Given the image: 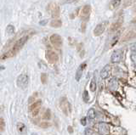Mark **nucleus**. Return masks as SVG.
<instances>
[{
	"instance_id": "obj_1",
	"label": "nucleus",
	"mask_w": 136,
	"mask_h": 135,
	"mask_svg": "<svg viewBox=\"0 0 136 135\" xmlns=\"http://www.w3.org/2000/svg\"><path fill=\"white\" fill-rule=\"evenodd\" d=\"M29 83V76L26 74H21L16 79V84L18 88L21 89H26Z\"/></svg>"
},
{
	"instance_id": "obj_2",
	"label": "nucleus",
	"mask_w": 136,
	"mask_h": 135,
	"mask_svg": "<svg viewBox=\"0 0 136 135\" xmlns=\"http://www.w3.org/2000/svg\"><path fill=\"white\" fill-rule=\"evenodd\" d=\"M29 36H23V37H20L19 39L15 41V43H14V45L12 46L14 49H15L17 52H19L21 49V48L24 46V44L26 43V41L28 40Z\"/></svg>"
},
{
	"instance_id": "obj_3",
	"label": "nucleus",
	"mask_w": 136,
	"mask_h": 135,
	"mask_svg": "<svg viewBox=\"0 0 136 135\" xmlns=\"http://www.w3.org/2000/svg\"><path fill=\"white\" fill-rule=\"evenodd\" d=\"M49 40H50V43H52V44L54 45L55 47L60 48V47L62 46V43H63L62 38H61V37H60V35H58V34L51 35Z\"/></svg>"
},
{
	"instance_id": "obj_4",
	"label": "nucleus",
	"mask_w": 136,
	"mask_h": 135,
	"mask_svg": "<svg viewBox=\"0 0 136 135\" xmlns=\"http://www.w3.org/2000/svg\"><path fill=\"white\" fill-rule=\"evenodd\" d=\"M46 59L48 60V61L51 64H55L56 63L59 57H58L57 54L54 51H51V50H48L46 51V54H45Z\"/></svg>"
},
{
	"instance_id": "obj_5",
	"label": "nucleus",
	"mask_w": 136,
	"mask_h": 135,
	"mask_svg": "<svg viewBox=\"0 0 136 135\" xmlns=\"http://www.w3.org/2000/svg\"><path fill=\"white\" fill-rule=\"evenodd\" d=\"M60 108H61L62 111L64 112L65 115L69 114L70 111H71V106H70V104L67 101L66 99L62 98L61 100H60Z\"/></svg>"
},
{
	"instance_id": "obj_6",
	"label": "nucleus",
	"mask_w": 136,
	"mask_h": 135,
	"mask_svg": "<svg viewBox=\"0 0 136 135\" xmlns=\"http://www.w3.org/2000/svg\"><path fill=\"white\" fill-rule=\"evenodd\" d=\"M106 25H107V21L98 24V25L96 26V27L94 28V36H100L102 33L104 32V31L106 30Z\"/></svg>"
},
{
	"instance_id": "obj_7",
	"label": "nucleus",
	"mask_w": 136,
	"mask_h": 135,
	"mask_svg": "<svg viewBox=\"0 0 136 135\" xmlns=\"http://www.w3.org/2000/svg\"><path fill=\"white\" fill-rule=\"evenodd\" d=\"M48 9L51 12V15L53 18H58L60 16V8L55 4H50L48 5Z\"/></svg>"
},
{
	"instance_id": "obj_8",
	"label": "nucleus",
	"mask_w": 136,
	"mask_h": 135,
	"mask_svg": "<svg viewBox=\"0 0 136 135\" xmlns=\"http://www.w3.org/2000/svg\"><path fill=\"white\" fill-rule=\"evenodd\" d=\"M111 66H108V65H107V66H106L103 69L101 70V71H100V76H101V78H103V79L108 78L109 76H110V74H111Z\"/></svg>"
},
{
	"instance_id": "obj_9",
	"label": "nucleus",
	"mask_w": 136,
	"mask_h": 135,
	"mask_svg": "<svg viewBox=\"0 0 136 135\" xmlns=\"http://www.w3.org/2000/svg\"><path fill=\"white\" fill-rule=\"evenodd\" d=\"M99 133L102 135H107L109 133V127L107 124L104 123V122H101V123L99 124Z\"/></svg>"
},
{
	"instance_id": "obj_10",
	"label": "nucleus",
	"mask_w": 136,
	"mask_h": 135,
	"mask_svg": "<svg viewBox=\"0 0 136 135\" xmlns=\"http://www.w3.org/2000/svg\"><path fill=\"white\" fill-rule=\"evenodd\" d=\"M121 59H122V54H121V51H115L112 54L111 57V61L112 63H116V62H119L121 61Z\"/></svg>"
},
{
	"instance_id": "obj_11",
	"label": "nucleus",
	"mask_w": 136,
	"mask_h": 135,
	"mask_svg": "<svg viewBox=\"0 0 136 135\" xmlns=\"http://www.w3.org/2000/svg\"><path fill=\"white\" fill-rule=\"evenodd\" d=\"M90 11H91V7L90 5L89 4H86V5L83 6V8L82 9V14H81V16L83 18H88L89 14H90Z\"/></svg>"
},
{
	"instance_id": "obj_12",
	"label": "nucleus",
	"mask_w": 136,
	"mask_h": 135,
	"mask_svg": "<svg viewBox=\"0 0 136 135\" xmlns=\"http://www.w3.org/2000/svg\"><path fill=\"white\" fill-rule=\"evenodd\" d=\"M85 66H86V63L82 64L81 66L78 67V69L77 70V72H76V80H77V82H78L80 79H81L82 75V71H83Z\"/></svg>"
},
{
	"instance_id": "obj_13",
	"label": "nucleus",
	"mask_w": 136,
	"mask_h": 135,
	"mask_svg": "<svg viewBox=\"0 0 136 135\" xmlns=\"http://www.w3.org/2000/svg\"><path fill=\"white\" fill-rule=\"evenodd\" d=\"M41 105H42V100H38L37 101H35L34 103H32L31 105H30V106H29V111H32L33 110L35 109H38V108H40Z\"/></svg>"
},
{
	"instance_id": "obj_14",
	"label": "nucleus",
	"mask_w": 136,
	"mask_h": 135,
	"mask_svg": "<svg viewBox=\"0 0 136 135\" xmlns=\"http://www.w3.org/2000/svg\"><path fill=\"white\" fill-rule=\"evenodd\" d=\"M136 37V33H134L133 32H128V33H126L125 36L123 38V42H126V41L131 40L133 38Z\"/></svg>"
},
{
	"instance_id": "obj_15",
	"label": "nucleus",
	"mask_w": 136,
	"mask_h": 135,
	"mask_svg": "<svg viewBox=\"0 0 136 135\" xmlns=\"http://www.w3.org/2000/svg\"><path fill=\"white\" fill-rule=\"evenodd\" d=\"M122 23H123L122 19H120V20H118L117 21H116L115 23H113L112 25H111V32H115V31L117 30V29L120 27L121 26H122Z\"/></svg>"
},
{
	"instance_id": "obj_16",
	"label": "nucleus",
	"mask_w": 136,
	"mask_h": 135,
	"mask_svg": "<svg viewBox=\"0 0 136 135\" xmlns=\"http://www.w3.org/2000/svg\"><path fill=\"white\" fill-rule=\"evenodd\" d=\"M14 32H15V29H14V26L13 25L9 24V25L7 26V27H6V34L7 35L11 36V35L14 34Z\"/></svg>"
},
{
	"instance_id": "obj_17",
	"label": "nucleus",
	"mask_w": 136,
	"mask_h": 135,
	"mask_svg": "<svg viewBox=\"0 0 136 135\" xmlns=\"http://www.w3.org/2000/svg\"><path fill=\"white\" fill-rule=\"evenodd\" d=\"M62 25V22L60 20H53L52 21L50 22V26L54 28H59Z\"/></svg>"
},
{
	"instance_id": "obj_18",
	"label": "nucleus",
	"mask_w": 136,
	"mask_h": 135,
	"mask_svg": "<svg viewBox=\"0 0 136 135\" xmlns=\"http://www.w3.org/2000/svg\"><path fill=\"white\" fill-rule=\"evenodd\" d=\"M17 129H18V131L20 132H23L26 131V126L22 122H18L17 123Z\"/></svg>"
},
{
	"instance_id": "obj_19",
	"label": "nucleus",
	"mask_w": 136,
	"mask_h": 135,
	"mask_svg": "<svg viewBox=\"0 0 136 135\" xmlns=\"http://www.w3.org/2000/svg\"><path fill=\"white\" fill-rule=\"evenodd\" d=\"M88 117L89 118V119H94V118H95L96 117V114H95V111H94V109H90L88 111Z\"/></svg>"
},
{
	"instance_id": "obj_20",
	"label": "nucleus",
	"mask_w": 136,
	"mask_h": 135,
	"mask_svg": "<svg viewBox=\"0 0 136 135\" xmlns=\"http://www.w3.org/2000/svg\"><path fill=\"white\" fill-rule=\"evenodd\" d=\"M5 129V122L4 118H0V132H4Z\"/></svg>"
},
{
	"instance_id": "obj_21",
	"label": "nucleus",
	"mask_w": 136,
	"mask_h": 135,
	"mask_svg": "<svg viewBox=\"0 0 136 135\" xmlns=\"http://www.w3.org/2000/svg\"><path fill=\"white\" fill-rule=\"evenodd\" d=\"M50 117H51L50 110L48 109V110H45L44 114H43V119H45V120H49V119H50Z\"/></svg>"
},
{
	"instance_id": "obj_22",
	"label": "nucleus",
	"mask_w": 136,
	"mask_h": 135,
	"mask_svg": "<svg viewBox=\"0 0 136 135\" xmlns=\"http://www.w3.org/2000/svg\"><path fill=\"white\" fill-rule=\"evenodd\" d=\"M89 88H90L91 92H94L96 90V83L94 80H92L90 84H89Z\"/></svg>"
},
{
	"instance_id": "obj_23",
	"label": "nucleus",
	"mask_w": 136,
	"mask_h": 135,
	"mask_svg": "<svg viewBox=\"0 0 136 135\" xmlns=\"http://www.w3.org/2000/svg\"><path fill=\"white\" fill-rule=\"evenodd\" d=\"M82 99H83V101L85 103H88L89 100V93L88 91L85 90L83 92V94H82Z\"/></svg>"
},
{
	"instance_id": "obj_24",
	"label": "nucleus",
	"mask_w": 136,
	"mask_h": 135,
	"mask_svg": "<svg viewBox=\"0 0 136 135\" xmlns=\"http://www.w3.org/2000/svg\"><path fill=\"white\" fill-rule=\"evenodd\" d=\"M48 81V76L46 73H42L41 74V82H42V83L45 84L47 83Z\"/></svg>"
},
{
	"instance_id": "obj_25",
	"label": "nucleus",
	"mask_w": 136,
	"mask_h": 135,
	"mask_svg": "<svg viewBox=\"0 0 136 135\" xmlns=\"http://www.w3.org/2000/svg\"><path fill=\"white\" fill-rule=\"evenodd\" d=\"M119 35H120V34H119V33H118L117 35H116L115 37H114L112 38V39L111 40V43H110V47H111V48L112 47L113 45L115 44V43H116V42H117V40H118V37H119Z\"/></svg>"
},
{
	"instance_id": "obj_26",
	"label": "nucleus",
	"mask_w": 136,
	"mask_h": 135,
	"mask_svg": "<svg viewBox=\"0 0 136 135\" xmlns=\"http://www.w3.org/2000/svg\"><path fill=\"white\" fill-rule=\"evenodd\" d=\"M49 126H50V124L47 122H43L42 123H40V127H43V128H47V127H48Z\"/></svg>"
},
{
	"instance_id": "obj_27",
	"label": "nucleus",
	"mask_w": 136,
	"mask_h": 135,
	"mask_svg": "<svg viewBox=\"0 0 136 135\" xmlns=\"http://www.w3.org/2000/svg\"><path fill=\"white\" fill-rule=\"evenodd\" d=\"M39 110H40V108H38V109H35V110H33L32 111H31V115H32V117H36V115H38V112H39Z\"/></svg>"
},
{
	"instance_id": "obj_28",
	"label": "nucleus",
	"mask_w": 136,
	"mask_h": 135,
	"mask_svg": "<svg viewBox=\"0 0 136 135\" xmlns=\"http://www.w3.org/2000/svg\"><path fill=\"white\" fill-rule=\"evenodd\" d=\"M131 60H132L133 63L134 64V66H136V54H131Z\"/></svg>"
},
{
	"instance_id": "obj_29",
	"label": "nucleus",
	"mask_w": 136,
	"mask_h": 135,
	"mask_svg": "<svg viewBox=\"0 0 136 135\" xmlns=\"http://www.w3.org/2000/svg\"><path fill=\"white\" fill-rule=\"evenodd\" d=\"M85 134L86 135H91L92 134V130L90 128H87L85 130Z\"/></svg>"
},
{
	"instance_id": "obj_30",
	"label": "nucleus",
	"mask_w": 136,
	"mask_h": 135,
	"mask_svg": "<svg viewBox=\"0 0 136 135\" xmlns=\"http://www.w3.org/2000/svg\"><path fill=\"white\" fill-rule=\"evenodd\" d=\"M131 49L133 50V51H134V52H136V43H133L132 45H131Z\"/></svg>"
},
{
	"instance_id": "obj_31",
	"label": "nucleus",
	"mask_w": 136,
	"mask_h": 135,
	"mask_svg": "<svg viewBox=\"0 0 136 135\" xmlns=\"http://www.w3.org/2000/svg\"><path fill=\"white\" fill-rule=\"evenodd\" d=\"M81 124L82 125V126H85L86 125V118H82V119L81 120Z\"/></svg>"
},
{
	"instance_id": "obj_32",
	"label": "nucleus",
	"mask_w": 136,
	"mask_h": 135,
	"mask_svg": "<svg viewBox=\"0 0 136 135\" xmlns=\"http://www.w3.org/2000/svg\"><path fill=\"white\" fill-rule=\"evenodd\" d=\"M68 132H71V133H72V132H73V130H72V127H68Z\"/></svg>"
},
{
	"instance_id": "obj_33",
	"label": "nucleus",
	"mask_w": 136,
	"mask_h": 135,
	"mask_svg": "<svg viewBox=\"0 0 136 135\" xmlns=\"http://www.w3.org/2000/svg\"><path fill=\"white\" fill-rule=\"evenodd\" d=\"M47 22V21H40V25H44Z\"/></svg>"
},
{
	"instance_id": "obj_34",
	"label": "nucleus",
	"mask_w": 136,
	"mask_h": 135,
	"mask_svg": "<svg viewBox=\"0 0 136 135\" xmlns=\"http://www.w3.org/2000/svg\"><path fill=\"white\" fill-rule=\"evenodd\" d=\"M4 69H5L4 66H0V71H1V70H4Z\"/></svg>"
}]
</instances>
